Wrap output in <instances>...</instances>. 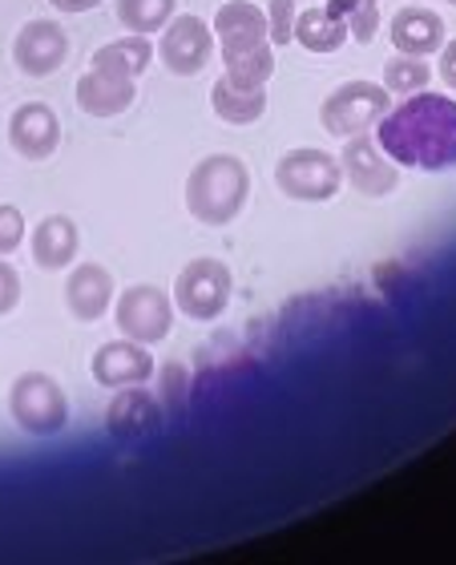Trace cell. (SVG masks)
<instances>
[{"label": "cell", "instance_id": "8", "mask_svg": "<svg viewBox=\"0 0 456 565\" xmlns=\"http://www.w3.org/2000/svg\"><path fill=\"white\" fill-rule=\"evenodd\" d=\"M388 114V89L375 82H343L336 85L324 106H319V126L331 138H356L368 134L375 121Z\"/></svg>", "mask_w": 456, "mask_h": 565}, {"label": "cell", "instance_id": "7", "mask_svg": "<svg viewBox=\"0 0 456 565\" xmlns=\"http://www.w3.org/2000/svg\"><path fill=\"white\" fill-rule=\"evenodd\" d=\"M114 323L126 340L153 348L174 331V295L153 282H138L114 299Z\"/></svg>", "mask_w": 456, "mask_h": 565}, {"label": "cell", "instance_id": "23", "mask_svg": "<svg viewBox=\"0 0 456 565\" xmlns=\"http://www.w3.org/2000/svg\"><path fill=\"white\" fill-rule=\"evenodd\" d=\"M324 9L343 21L348 36L356 45H372L375 33H380V0H328Z\"/></svg>", "mask_w": 456, "mask_h": 565}, {"label": "cell", "instance_id": "22", "mask_svg": "<svg viewBox=\"0 0 456 565\" xmlns=\"http://www.w3.org/2000/svg\"><path fill=\"white\" fill-rule=\"evenodd\" d=\"M114 17L126 33L150 36L162 33L178 17V0H114Z\"/></svg>", "mask_w": 456, "mask_h": 565}, {"label": "cell", "instance_id": "5", "mask_svg": "<svg viewBox=\"0 0 456 565\" xmlns=\"http://www.w3.org/2000/svg\"><path fill=\"white\" fill-rule=\"evenodd\" d=\"M174 311H182L194 323H214L219 316H226L234 295V275L223 259H190L174 279Z\"/></svg>", "mask_w": 456, "mask_h": 565}, {"label": "cell", "instance_id": "27", "mask_svg": "<svg viewBox=\"0 0 456 565\" xmlns=\"http://www.w3.org/2000/svg\"><path fill=\"white\" fill-rule=\"evenodd\" d=\"M24 238H29V223H24L21 206L0 202V259H9L12 250H21Z\"/></svg>", "mask_w": 456, "mask_h": 565}, {"label": "cell", "instance_id": "6", "mask_svg": "<svg viewBox=\"0 0 456 565\" xmlns=\"http://www.w3.org/2000/svg\"><path fill=\"white\" fill-rule=\"evenodd\" d=\"M275 186L291 202H331L343 186V166L328 150L299 146L275 162Z\"/></svg>", "mask_w": 456, "mask_h": 565}, {"label": "cell", "instance_id": "29", "mask_svg": "<svg viewBox=\"0 0 456 565\" xmlns=\"http://www.w3.org/2000/svg\"><path fill=\"white\" fill-rule=\"evenodd\" d=\"M436 77L456 94V41H445L441 53H436Z\"/></svg>", "mask_w": 456, "mask_h": 565}, {"label": "cell", "instance_id": "30", "mask_svg": "<svg viewBox=\"0 0 456 565\" xmlns=\"http://www.w3.org/2000/svg\"><path fill=\"white\" fill-rule=\"evenodd\" d=\"M57 12H94L102 0H49Z\"/></svg>", "mask_w": 456, "mask_h": 565}, {"label": "cell", "instance_id": "17", "mask_svg": "<svg viewBox=\"0 0 456 565\" xmlns=\"http://www.w3.org/2000/svg\"><path fill=\"white\" fill-rule=\"evenodd\" d=\"M73 97H77L82 114H89V118H117V114H126V109L134 106L138 89H134V82H126V77L85 70L82 77H77V85H73Z\"/></svg>", "mask_w": 456, "mask_h": 565}, {"label": "cell", "instance_id": "24", "mask_svg": "<svg viewBox=\"0 0 456 565\" xmlns=\"http://www.w3.org/2000/svg\"><path fill=\"white\" fill-rule=\"evenodd\" d=\"M428 82H433V65L424 57H392L384 65V89L396 97H412L421 94V89H428Z\"/></svg>", "mask_w": 456, "mask_h": 565}, {"label": "cell", "instance_id": "13", "mask_svg": "<svg viewBox=\"0 0 456 565\" xmlns=\"http://www.w3.org/2000/svg\"><path fill=\"white\" fill-rule=\"evenodd\" d=\"M9 146L24 162H49L61 146V118L45 102H24L9 114Z\"/></svg>", "mask_w": 456, "mask_h": 565}, {"label": "cell", "instance_id": "14", "mask_svg": "<svg viewBox=\"0 0 456 565\" xmlns=\"http://www.w3.org/2000/svg\"><path fill=\"white\" fill-rule=\"evenodd\" d=\"M117 299L114 275L102 267V263H73L70 275H65V311H70L77 323H97L106 316Z\"/></svg>", "mask_w": 456, "mask_h": 565}, {"label": "cell", "instance_id": "9", "mask_svg": "<svg viewBox=\"0 0 456 565\" xmlns=\"http://www.w3.org/2000/svg\"><path fill=\"white\" fill-rule=\"evenodd\" d=\"M214 29L194 12H178L174 21L162 29V41H158V57L174 77H199L214 57Z\"/></svg>", "mask_w": 456, "mask_h": 565}, {"label": "cell", "instance_id": "11", "mask_svg": "<svg viewBox=\"0 0 456 565\" xmlns=\"http://www.w3.org/2000/svg\"><path fill=\"white\" fill-rule=\"evenodd\" d=\"M340 166H343V182H351L356 194H368V199H388L400 186V166L380 150L375 134L343 138Z\"/></svg>", "mask_w": 456, "mask_h": 565}, {"label": "cell", "instance_id": "25", "mask_svg": "<svg viewBox=\"0 0 456 565\" xmlns=\"http://www.w3.org/2000/svg\"><path fill=\"white\" fill-rule=\"evenodd\" d=\"M153 380H158V401L166 408H182L190 392V367L182 360H166L162 367H153Z\"/></svg>", "mask_w": 456, "mask_h": 565}, {"label": "cell", "instance_id": "1", "mask_svg": "<svg viewBox=\"0 0 456 565\" xmlns=\"http://www.w3.org/2000/svg\"><path fill=\"white\" fill-rule=\"evenodd\" d=\"M375 141L400 170H456V97L433 89L404 97L375 121Z\"/></svg>", "mask_w": 456, "mask_h": 565}, {"label": "cell", "instance_id": "4", "mask_svg": "<svg viewBox=\"0 0 456 565\" xmlns=\"http://www.w3.org/2000/svg\"><path fill=\"white\" fill-rule=\"evenodd\" d=\"M9 416L29 436H57L70 424V396L49 372H21L9 384Z\"/></svg>", "mask_w": 456, "mask_h": 565}, {"label": "cell", "instance_id": "2", "mask_svg": "<svg viewBox=\"0 0 456 565\" xmlns=\"http://www.w3.org/2000/svg\"><path fill=\"white\" fill-rule=\"evenodd\" d=\"M214 45L223 49V77L246 89H267L275 77V45H271L267 12L255 0H226L214 12Z\"/></svg>", "mask_w": 456, "mask_h": 565}, {"label": "cell", "instance_id": "3", "mask_svg": "<svg viewBox=\"0 0 456 565\" xmlns=\"http://www.w3.org/2000/svg\"><path fill=\"white\" fill-rule=\"evenodd\" d=\"M251 199V170L238 153H206L187 174V211L202 226H231Z\"/></svg>", "mask_w": 456, "mask_h": 565}, {"label": "cell", "instance_id": "19", "mask_svg": "<svg viewBox=\"0 0 456 565\" xmlns=\"http://www.w3.org/2000/svg\"><path fill=\"white\" fill-rule=\"evenodd\" d=\"M211 109L214 118L226 121V126H255L267 114V89H246V85L219 77L211 85Z\"/></svg>", "mask_w": 456, "mask_h": 565}, {"label": "cell", "instance_id": "28", "mask_svg": "<svg viewBox=\"0 0 456 565\" xmlns=\"http://www.w3.org/2000/svg\"><path fill=\"white\" fill-rule=\"evenodd\" d=\"M17 303H21V275L9 259H0V316L17 311Z\"/></svg>", "mask_w": 456, "mask_h": 565}, {"label": "cell", "instance_id": "12", "mask_svg": "<svg viewBox=\"0 0 456 565\" xmlns=\"http://www.w3.org/2000/svg\"><path fill=\"white\" fill-rule=\"evenodd\" d=\"M153 355L146 343H134L126 340V335H117V340L102 343L94 352V360H89V372H94V380L102 384V388H138V384H150L153 380Z\"/></svg>", "mask_w": 456, "mask_h": 565}, {"label": "cell", "instance_id": "20", "mask_svg": "<svg viewBox=\"0 0 456 565\" xmlns=\"http://www.w3.org/2000/svg\"><path fill=\"white\" fill-rule=\"evenodd\" d=\"M291 36H295V45H304L307 53H340L351 41L343 21H336L328 9H299Z\"/></svg>", "mask_w": 456, "mask_h": 565}, {"label": "cell", "instance_id": "16", "mask_svg": "<svg viewBox=\"0 0 456 565\" xmlns=\"http://www.w3.org/2000/svg\"><path fill=\"white\" fill-rule=\"evenodd\" d=\"M29 250H33V263L41 271H65V267L77 263L82 231H77V223H73L70 214H45V218L33 226Z\"/></svg>", "mask_w": 456, "mask_h": 565}, {"label": "cell", "instance_id": "10", "mask_svg": "<svg viewBox=\"0 0 456 565\" xmlns=\"http://www.w3.org/2000/svg\"><path fill=\"white\" fill-rule=\"evenodd\" d=\"M70 33L65 24L49 21V17H36V21L21 24V33L12 41V65L24 73V77H53V73L70 61Z\"/></svg>", "mask_w": 456, "mask_h": 565}, {"label": "cell", "instance_id": "31", "mask_svg": "<svg viewBox=\"0 0 456 565\" xmlns=\"http://www.w3.org/2000/svg\"><path fill=\"white\" fill-rule=\"evenodd\" d=\"M448 4H453V9H456V0H448Z\"/></svg>", "mask_w": 456, "mask_h": 565}, {"label": "cell", "instance_id": "15", "mask_svg": "<svg viewBox=\"0 0 456 565\" xmlns=\"http://www.w3.org/2000/svg\"><path fill=\"white\" fill-rule=\"evenodd\" d=\"M388 36L396 45L400 57H433L445 45V17L436 9H421V4H409L400 9L388 24Z\"/></svg>", "mask_w": 456, "mask_h": 565}, {"label": "cell", "instance_id": "21", "mask_svg": "<svg viewBox=\"0 0 456 565\" xmlns=\"http://www.w3.org/2000/svg\"><path fill=\"white\" fill-rule=\"evenodd\" d=\"M109 433L114 436H138L141 428H150V420H158V396L138 388H121L109 404Z\"/></svg>", "mask_w": 456, "mask_h": 565}, {"label": "cell", "instance_id": "18", "mask_svg": "<svg viewBox=\"0 0 456 565\" xmlns=\"http://www.w3.org/2000/svg\"><path fill=\"white\" fill-rule=\"evenodd\" d=\"M150 61H153L150 36L129 33V36H117V41L97 49L94 61H89V70L114 73V77H126V82H138L141 73L150 70Z\"/></svg>", "mask_w": 456, "mask_h": 565}, {"label": "cell", "instance_id": "26", "mask_svg": "<svg viewBox=\"0 0 456 565\" xmlns=\"http://www.w3.org/2000/svg\"><path fill=\"white\" fill-rule=\"evenodd\" d=\"M267 29H271V45H291L295 36V17H299V0H267Z\"/></svg>", "mask_w": 456, "mask_h": 565}]
</instances>
